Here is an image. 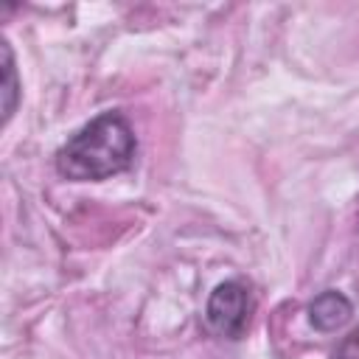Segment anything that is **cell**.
<instances>
[{
    "label": "cell",
    "instance_id": "6da1fadb",
    "mask_svg": "<svg viewBox=\"0 0 359 359\" xmlns=\"http://www.w3.org/2000/svg\"><path fill=\"white\" fill-rule=\"evenodd\" d=\"M137 137L121 112H101L56 151V171L65 180H107L132 165Z\"/></svg>",
    "mask_w": 359,
    "mask_h": 359
},
{
    "label": "cell",
    "instance_id": "7a4b0ae2",
    "mask_svg": "<svg viewBox=\"0 0 359 359\" xmlns=\"http://www.w3.org/2000/svg\"><path fill=\"white\" fill-rule=\"evenodd\" d=\"M252 309L255 303H252L250 289L241 280H224L210 292L208 306H205V320L216 334L227 339H238L244 337L250 325Z\"/></svg>",
    "mask_w": 359,
    "mask_h": 359
},
{
    "label": "cell",
    "instance_id": "3957f363",
    "mask_svg": "<svg viewBox=\"0 0 359 359\" xmlns=\"http://www.w3.org/2000/svg\"><path fill=\"white\" fill-rule=\"evenodd\" d=\"M309 323L317 328V331H337L339 325H345L353 314V306L351 300L337 292V289H325L320 292L311 303H309Z\"/></svg>",
    "mask_w": 359,
    "mask_h": 359
},
{
    "label": "cell",
    "instance_id": "277c9868",
    "mask_svg": "<svg viewBox=\"0 0 359 359\" xmlns=\"http://www.w3.org/2000/svg\"><path fill=\"white\" fill-rule=\"evenodd\" d=\"M0 112H3V123L11 121L17 104H20V79H17V67H14V53H11V45L3 39L0 42Z\"/></svg>",
    "mask_w": 359,
    "mask_h": 359
},
{
    "label": "cell",
    "instance_id": "5b68a950",
    "mask_svg": "<svg viewBox=\"0 0 359 359\" xmlns=\"http://www.w3.org/2000/svg\"><path fill=\"white\" fill-rule=\"evenodd\" d=\"M331 359H359V328L339 339V345L334 348Z\"/></svg>",
    "mask_w": 359,
    "mask_h": 359
}]
</instances>
